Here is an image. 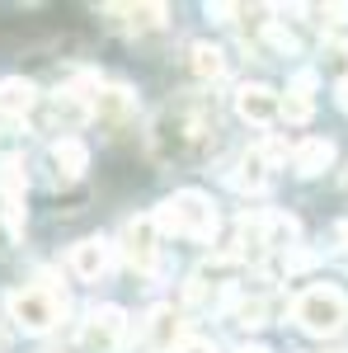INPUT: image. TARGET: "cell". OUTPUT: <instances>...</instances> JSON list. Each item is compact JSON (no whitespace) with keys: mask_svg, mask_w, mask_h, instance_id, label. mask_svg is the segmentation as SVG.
Instances as JSON below:
<instances>
[{"mask_svg":"<svg viewBox=\"0 0 348 353\" xmlns=\"http://www.w3.org/2000/svg\"><path fill=\"white\" fill-rule=\"evenodd\" d=\"M334 241H344V245H348V221H339V226H334Z\"/></svg>","mask_w":348,"mask_h":353,"instance_id":"cell-24","label":"cell"},{"mask_svg":"<svg viewBox=\"0 0 348 353\" xmlns=\"http://www.w3.org/2000/svg\"><path fill=\"white\" fill-rule=\"evenodd\" d=\"M48 165H52L57 179H81L85 170H90V146H85L81 137H57L52 146H48Z\"/></svg>","mask_w":348,"mask_h":353,"instance_id":"cell-13","label":"cell"},{"mask_svg":"<svg viewBox=\"0 0 348 353\" xmlns=\"http://www.w3.org/2000/svg\"><path fill=\"white\" fill-rule=\"evenodd\" d=\"M236 113H240L245 123H254V128H268L273 118H283V99H278L273 85L245 81L240 90H236Z\"/></svg>","mask_w":348,"mask_h":353,"instance_id":"cell-10","label":"cell"},{"mask_svg":"<svg viewBox=\"0 0 348 353\" xmlns=\"http://www.w3.org/2000/svg\"><path fill=\"white\" fill-rule=\"evenodd\" d=\"M320 19H329V24H344L348 19V5H325V10H316Z\"/></svg>","mask_w":348,"mask_h":353,"instance_id":"cell-22","label":"cell"},{"mask_svg":"<svg viewBox=\"0 0 348 353\" xmlns=\"http://www.w3.org/2000/svg\"><path fill=\"white\" fill-rule=\"evenodd\" d=\"M123 339H127V311H123V306L99 301V306H90V311H85L81 344L90 353H118V349H123Z\"/></svg>","mask_w":348,"mask_h":353,"instance_id":"cell-5","label":"cell"},{"mask_svg":"<svg viewBox=\"0 0 348 353\" xmlns=\"http://www.w3.org/2000/svg\"><path fill=\"white\" fill-rule=\"evenodd\" d=\"M146 151L161 165H203L216 151V113L203 94L170 99L146 132Z\"/></svg>","mask_w":348,"mask_h":353,"instance_id":"cell-1","label":"cell"},{"mask_svg":"<svg viewBox=\"0 0 348 353\" xmlns=\"http://www.w3.org/2000/svg\"><path fill=\"white\" fill-rule=\"evenodd\" d=\"M151 217H156V226H161V231L184 236V241H212L216 226H221L212 198H207V193H198V189H179L174 198H165Z\"/></svg>","mask_w":348,"mask_h":353,"instance_id":"cell-2","label":"cell"},{"mask_svg":"<svg viewBox=\"0 0 348 353\" xmlns=\"http://www.w3.org/2000/svg\"><path fill=\"white\" fill-rule=\"evenodd\" d=\"M104 14L123 28V33H136V38L161 33L165 19H170V10H165L161 0H146V5H104Z\"/></svg>","mask_w":348,"mask_h":353,"instance_id":"cell-11","label":"cell"},{"mask_svg":"<svg viewBox=\"0 0 348 353\" xmlns=\"http://www.w3.org/2000/svg\"><path fill=\"white\" fill-rule=\"evenodd\" d=\"M184 316L174 311V306H156L151 316H146V344L161 353V349H174V344H184Z\"/></svg>","mask_w":348,"mask_h":353,"instance_id":"cell-14","label":"cell"},{"mask_svg":"<svg viewBox=\"0 0 348 353\" xmlns=\"http://www.w3.org/2000/svg\"><path fill=\"white\" fill-rule=\"evenodd\" d=\"M292 321L306 334H339L348 325V292L334 288V283H320V288H306L301 297L292 301Z\"/></svg>","mask_w":348,"mask_h":353,"instance_id":"cell-4","label":"cell"},{"mask_svg":"<svg viewBox=\"0 0 348 353\" xmlns=\"http://www.w3.org/2000/svg\"><path fill=\"white\" fill-rule=\"evenodd\" d=\"M179 353H221V349H216L212 339H198V334H188L184 344H179Z\"/></svg>","mask_w":348,"mask_h":353,"instance_id":"cell-21","label":"cell"},{"mask_svg":"<svg viewBox=\"0 0 348 353\" xmlns=\"http://www.w3.org/2000/svg\"><path fill=\"white\" fill-rule=\"evenodd\" d=\"M90 118L104 128V132H127L136 123V94L127 90V85H104L99 81V90L90 94Z\"/></svg>","mask_w":348,"mask_h":353,"instance_id":"cell-6","label":"cell"},{"mask_svg":"<svg viewBox=\"0 0 348 353\" xmlns=\"http://www.w3.org/2000/svg\"><path fill=\"white\" fill-rule=\"evenodd\" d=\"M5 316L24 330V334H52L66 321V292H57L48 283L14 288V292H5Z\"/></svg>","mask_w":348,"mask_h":353,"instance_id":"cell-3","label":"cell"},{"mask_svg":"<svg viewBox=\"0 0 348 353\" xmlns=\"http://www.w3.org/2000/svg\"><path fill=\"white\" fill-rule=\"evenodd\" d=\"M287 156V146L283 141H259V146H249L240 156V165L231 170V189L240 193H264L268 179H273V165Z\"/></svg>","mask_w":348,"mask_h":353,"instance_id":"cell-8","label":"cell"},{"mask_svg":"<svg viewBox=\"0 0 348 353\" xmlns=\"http://www.w3.org/2000/svg\"><path fill=\"white\" fill-rule=\"evenodd\" d=\"M264 321H268V301H264V297H245V301H236V325L259 330Z\"/></svg>","mask_w":348,"mask_h":353,"instance_id":"cell-18","label":"cell"},{"mask_svg":"<svg viewBox=\"0 0 348 353\" xmlns=\"http://www.w3.org/2000/svg\"><path fill=\"white\" fill-rule=\"evenodd\" d=\"M108 264H113V241H104V236H85V241L71 245V273L85 283H99Z\"/></svg>","mask_w":348,"mask_h":353,"instance_id":"cell-12","label":"cell"},{"mask_svg":"<svg viewBox=\"0 0 348 353\" xmlns=\"http://www.w3.org/2000/svg\"><path fill=\"white\" fill-rule=\"evenodd\" d=\"M123 259L146 278L161 273V226H156V217H132L123 226Z\"/></svg>","mask_w":348,"mask_h":353,"instance_id":"cell-7","label":"cell"},{"mask_svg":"<svg viewBox=\"0 0 348 353\" xmlns=\"http://www.w3.org/2000/svg\"><path fill=\"white\" fill-rule=\"evenodd\" d=\"M33 104H38V85L33 81H24V76L0 81V118H24Z\"/></svg>","mask_w":348,"mask_h":353,"instance_id":"cell-16","label":"cell"},{"mask_svg":"<svg viewBox=\"0 0 348 353\" xmlns=\"http://www.w3.org/2000/svg\"><path fill=\"white\" fill-rule=\"evenodd\" d=\"M325 66H334V71H344V76H348V38L325 43Z\"/></svg>","mask_w":348,"mask_h":353,"instance_id":"cell-20","label":"cell"},{"mask_svg":"<svg viewBox=\"0 0 348 353\" xmlns=\"http://www.w3.org/2000/svg\"><path fill=\"white\" fill-rule=\"evenodd\" d=\"M334 104L348 113V76H339V85H334Z\"/></svg>","mask_w":348,"mask_h":353,"instance_id":"cell-23","label":"cell"},{"mask_svg":"<svg viewBox=\"0 0 348 353\" xmlns=\"http://www.w3.org/2000/svg\"><path fill=\"white\" fill-rule=\"evenodd\" d=\"M334 165V141L329 137H306L301 146L292 151V170L301 174V179H316V174H325Z\"/></svg>","mask_w":348,"mask_h":353,"instance_id":"cell-15","label":"cell"},{"mask_svg":"<svg viewBox=\"0 0 348 353\" xmlns=\"http://www.w3.org/2000/svg\"><path fill=\"white\" fill-rule=\"evenodd\" d=\"M188 66H193L198 81H221V71H226V52H221L216 43H193V48H188Z\"/></svg>","mask_w":348,"mask_h":353,"instance_id":"cell-17","label":"cell"},{"mask_svg":"<svg viewBox=\"0 0 348 353\" xmlns=\"http://www.w3.org/2000/svg\"><path fill=\"white\" fill-rule=\"evenodd\" d=\"M283 118H287V123H306V118H311V99L287 90V99H283Z\"/></svg>","mask_w":348,"mask_h":353,"instance_id":"cell-19","label":"cell"},{"mask_svg":"<svg viewBox=\"0 0 348 353\" xmlns=\"http://www.w3.org/2000/svg\"><path fill=\"white\" fill-rule=\"evenodd\" d=\"M24 165L0 161V212H5V236L10 241H24Z\"/></svg>","mask_w":348,"mask_h":353,"instance_id":"cell-9","label":"cell"},{"mask_svg":"<svg viewBox=\"0 0 348 353\" xmlns=\"http://www.w3.org/2000/svg\"><path fill=\"white\" fill-rule=\"evenodd\" d=\"M236 353H268V349H264V344H240Z\"/></svg>","mask_w":348,"mask_h":353,"instance_id":"cell-25","label":"cell"}]
</instances>
